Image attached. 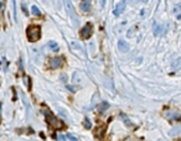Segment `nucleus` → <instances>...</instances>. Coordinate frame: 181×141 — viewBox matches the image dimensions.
<instances>
[{
	"label": "nucleus",
	"instance_id": "nucleus-1",
	"mask_svg": "<svg viewBox=\"0 0 181 141\" xmlns=\"http://www.w3.org/2000/svg\"><path fill=\"white\" fill-rule=\"evenodd\" d=\"M44 114L46 116V121H47V124L50 128H53V129H56V130H61L64 128V124L63 122L57 119L56 116H55L52 113H51L49 109H44Z\"/></svg>",
	"mask_w": 181,
	"mask_h": 141
},
{
	"label": "nucleus",
	"instance_id": "nucleus-2",
	"mask_svg": "<svg viewBox=\"0 0 181 141\" xmlns=\"http://www.w3.org/2000/svg\"><path fill=\"white\" fill-rule=\"evenodd\" d=\"M26 36L30 42H36L41 37V27L39 25H30L26 29Z\"/></svg>",
	"mask_w": 181,
	"mask_h": 141
},
{
	"label": "nucleus",
	"instance_id": "nucleus-3",
	"mask_svg": "<svg viewBox=\"0 0 181 141\" xmlns=\"http://www.w3.org/2000/svg\"><path fill=\"white\" fill-rule=\"evenodd\" d=\"M93 35V25L91 22H87V24L83 26V29L80 31V36L83 40H88L91 39V36Z\"/></svg>",
	"mask_w": 181,
	"mask_h": 141
},
{
	"label": "nucleus",
	"instance_id": "nucleus-4",
	"mask_svg": "<svg viewBox=\"0 0 181 141\" xmlns=\"http://www.w3.org/2000/svg\"><path fill=\"white\" fill-rule=\"evenodd\" d=\"M66 6H67V11L69 14V16H71V19L75 21V25H78V16L75 12V9H73L72 4H71V0H66Z\"/></svg>",
	"mask_w": 181,
	"mask_h": 141
},
{
	"label": "nucleus",
	"instance_id": "nucleus-5",
	"mask_svg": "<svg viewBox=\"0 0 181 141\" xmlns=\"http://www.w3.org/2000/svg\"><path fill=\"white\" fill-rule=\"evenodd\" d=\"M104 134H105V125H99V126H97V128L93 130L94 138L98 139V140H102V139H103Z\"/></svg>",
	"mask_w": 181,
	"mask_h": 141
},
{
	"label": "nucleus",
	"instance_id": "nucleus-6",
	"mask_svg": "<svg viewBox=\"0 0 181 141\" xmlns=\"http://www.w3.org/2000/svg\"><path fill=\"white\" fill-rule=\"evenodd\" d=\"M63 62V57H55V58H51L50 60V67L52 68V69H56V68L61 67Z\"/></svg>",
	"mask_w": 181,
	"mask_h": 141
},
{
	"label": "nucleus",
	"instance_id": "nucleus-7",
	"mask_svg": "<svg viewBox=\"0 0 181 141\" xmlns=\"http://www.w3.org/2000/svg\"><path fill=\"white\" fill-rule=\"evenodd\" d=\"M124 9H125V1L123 0V1H120V3L117 4V6H115L114 10H113V14H114L115 16H119L120 14H123Z\"/></svg>",
	"mask_w": 181,
	"mask_h": 141
},
{
	"label": "nucleus",
	"instance_id": "nucleus-8",
	"mask_svg": "<svg viewBox=\"0 0 181 141\" xmlns=\"http://www.w3.org/2000/svg\"><path fill=\"white\" fill-rule=\"evenodd\" d=\"M118 48H119V51L120 52H128L129 51V45L127 41H124V40H119L118 41Z\"/></svg>",
	"mask_w": 181,
	"mask_h": 141
},
{
	"label": "nucleus",
	"instance_id": "nucleus-9",
	"mask_svg": "<svg viewBox=\"0 0 181 141\" xmlns=\"http://www.w3.org/2000/svg\"><path fill=\"white\" fill-rule=\"evenodd\" d=\"M80 8H81L82 11L89 12V10H91V0H83V1L80 4Z\"/></svg>",
	"mask_w": 181,
	"mask_h": 141
},
{
	"label": "nucleus",
	"instance_id": "nucleus-10",
	"mask_svg": "<svg viewBox=\"0 0 181 141\" xmlns=\"http://www.w3.org/2000/svg\"><path fill=\"white\" fill-rule=\"evenodd\" d=\"M173 14L176 20H181V5H176L173 10Z\"/></svg>",
	"mask_w": 181,
	"mask_h": 141
},
{
	"label": "nucleus",
	"instance_id": "nucleus-11",
	"mask_svg": "<svg viewBox=\"0 0 181 141\" xmlns=\"http://www.w3.org/2000/svg\"><path fill=\"white\" fill-rule=\"evenodd\" d=\"M164 29H165V26H162V25H157L155 26V30H154V34L156 36H159L161 34H164Z\"/></svg>",
	"mask_w": 181,
	"mask_h": 141
},
{
	"label": "nucleus",
	"instance_id": "nucleus-12",
	"mask_svg": "<svg viewBox=\"0 0 181 141\" xmlns=\"http://www.w3.org/2000/svg\"><path fill=\"white\" fill-rule=\"evenodd\" d=\"M109 108V104L107 103V102H103V103H101V105L98 107V111L99 113H104L107 111V109Z\"/></svg>",
	"mask_w": 181,
	"mask_h": 141
},
{
	"label": "nucleus",
	"instance_id": "nucleus-13",
	"mask_svg": "<svg viewBox=\"0 0 181 141\" xmlns=\"http://www.w3.org/2000/svg\"><path fill=\"white\" fill-rule=\"evenodd\" d=\"M47 45H49V47H50L51 50H52V51H58V50H60L57 42H55V41H50V42H49Z\"/></svg>",
	"mask_w": 181,
	"mask_h": 141
},
{
	"label": "nucleus",
	"instance_id": "nucleus-14",
	"mask_svg": "<svg viewBox=\"0 0 181 141\" xmlns=\"http://www.w3.org/2000/svg\"><path fill=\"white\" fill-rule=\"evenodd\" d=\"M31 12L34 14V15H36V16H40V15H41V11L39 10V8H37V6H35V5L31 8Z\"/></svg>",
	"mask_w": 181,
	"mask_h": 141
},
{
	"label": "nucleus",
	"instance_id": "nucleus-15",
	"mask_svg": "<svg viewBox=\"0 0 181 141\" xmlns=\"http://www.w3.org/2000/svg\"><path fill=\"white\" fill-rule=\"evenodd\" d=\"M85 128L86 129H91L92 128V124H91V121H89L88 118H86V119H85Z\"/></svg>",
	"mask_w": 181,
	"mask_h": 141
},
{
	"label": "nucleus",
	"instance_id": "nucleus-16",
	"mask_svg": "<svg viewBox=\"0 0 181 141\" xmlns=\"http://www.w3.org/2000/svg\"><path fill=\"white\" fill-rule=\"evenodd\" d=\"M12 5H14V19L16 20V1L12 0Z\"/></svg>",
	"mask_w": 181,
	"mask_h": 141
},
{
	"label": "nucleus",
	"instance_id": "nucleus-17",
	"mask_svg": "<svg viewBox=\"0 0 181 141\" xmlns=\"http://www.w3.org/2000/svg\"><path fill=\"white\" fill-rule=\"evenodd\" d=\"M66 138H68V140H73V141H76V140H78V139L76 138V136H73V135H71V134H68V135L66 136Z\"/></svg>",
	"mask_w": 181,
	"mask_h": 141
},
{
	"label": "nucleus",
	"instance_id": "nucleus-18",
	"mask_svg": "<svg viewBox=\"0 0 181 141\" xmlns=\"http://www.w3.org/2000/svg\"><path fill=\"white\" fill-rule=\"evenodd\" d=\"M122 118H123V119H124V121H125V124H127V125H132V124H130V121H129V120H128V118H127V116H125V115H123V114H122Z\"/></svg>",
	"mask_w": 181,
	"mask_h": 141
},
{
	"label": "nucleus",
	"instance_id": "nucleus-19",
	"mask_svg": "<svg viewBox=\"0 0 181 141\" xmlns=\"http://www.w3.org/2000/svg\"><path fill=\"white\" fill-rule=\"evenodd\" d=\"M67 88H68L69 90H71V92H75V90H76V89H75V88H73V87H69V85H68V87H67Z\"/></svg>",
	"mask_w": 181,
	"mask_h": 141
},
{
	"label": "nucleus",
	"instance_id": "nucleus-20",
	"mask_svg": "<svg viewBox=\"0 0 181 141\" xmlns=\"http://www.w3.org/2000/svg\"><path fill=\"white\" fill-rule=\"evenodd\" d=\"M105 1H107V0H102V6L105 5Z\"/></svg>",
	"mask_w": 181,
	"mask_h": 141
},
{
	"label": "nucleus",
	"instance_id": "nucleus-21",
	"mask_svg": "<svg viewBox=\"0 0 181 141\" xmlns=\"http://www.w3.org/2000/svg\"><path fill=\"white\" fill-rule=\"evenodd\" d=\"M141 1H143V3H146V1H149V0H141Z\"/></svg>",
	"mask_w": 181,
	"mask_h": 141
},
{
	"label": "nucleus",
	"instance_id": "nucleus-22",
	"mask_svg": "<svg viewBox=\"0 0 181 141\" xmlns=\"http://www.w3.org/2000/svg\"><path fill=\"white\" fill-rule=\"evenodd\" d=\"M0 9H1V3H0Z\"/></svg>",
	"mask_w": 181,
	"mask_h": 141
}]
</instances>
